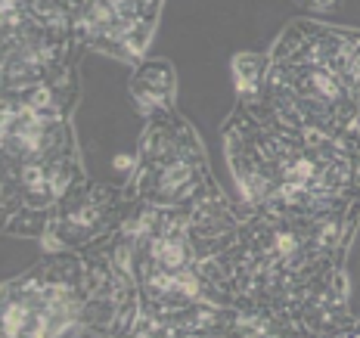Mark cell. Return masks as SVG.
Here are the masks:
<instances>
[{
	"mask_svg": "<svg viewBox=\"0 0 360 338\" xmlns=\"http://www.w3.org/2000/svg\"><path fill=\"white\" fill-rule=\"evenodd\" d=\"M127 93H131L137 112L146 118L159 115L165 109H174L177 100V72L168 59H143L134 65L131 81H127Z\"/></svg>",
	"mask_w": 360,
	"mask_h": 338,
	"instance_id": "obj_11",
	"label": "cell"
},
{
	"mask_svg": "<svg viewBox=\"0 0 360 338\" xmlns=\"http://www.w3.org/2000/svg\"><path fill=\"white\" fill-rule=\"evenodd\" d=\"M230 74L236 84V100H258L264 96V78H267V53L258 50H243L230 63Z\"/></svg>",
	"mask_w": 360,
	"mask_h": 338,
	"instance_id": "obj_12",
	"label": "cell"
},
{
	"mask_svg": "<svg viewBox=\"0 0 360 338\" xmlns=\"http://www.w3.org/2000/svg\"><path fill=\"white\" fill-rule=\"evenodd\" d=\"M81 47L137 65L159 28L165 0H65Z\"/></svg>",
	"mask_w": 360,
	"mask_h": 338,
	"instance_id": "obj_10",
	"label": "cell"
},
{
	"mask_svg": "<svg viewBox=\"0 0 360 338\" xmlns=\"http://www.w3.org/2000/svg\"><path fill=\"white\" fill-rule=\"evenodd\" d=\"M292 4H298V6H304V10H311V13H335L342 6V0H292Z\"/></svg>",
	"mask_w": 360,
	"mask_h": 338,
	"instance_id": "obj_13",
	"label": "cell"
},
{
	"mask_svg": "<svg viewBox=\"0 0 360 338\" xmlns=\"http://www.w3.org/2000/svg\"><path fill=\"white\" fill-rule=\"evenodd\" d=\"M221 143L245 212L314 214L360 202V149L289 122L264 96L236 100Z\"/></svg>",
	"mask_w": 360,
	"mask_h": 338,
	"instance_id": "obj_3",
	"label": "cell"
},
{
	"mask_svg": "<svg viewBox=\"0 0 360 338\" xmlns=\"http://www.w3.org/2000/svg\"><path fill=\"white\" fill-rule=\"evenodd\" d=\"M78 74L56 84L4 90L0 159H4V233L41 242L56 202L84 180L75 137Z\"/></svg>",
	"mask_w": 360,
	"mask_h": 338,
	"instance_id": "obj_5",
	"label": "cell"
},
{
	"mask_svg": "<svg viewBox=\"0 0 360 338\" xmlns=\"http://www.w3.org/2000/svg\"><path fill=\"white\" fill-rule=\"evenodd\" d=\"M4 90L75 78L87 53L65 0H0Z\"/></svg>",
	"mask_w": 360,
	"mask_h": 338,
	"instance_id": "obj_8",
	"label": "cell"
},
{
	"mask_svg": "<svg viewBox=\"0 0 360 338\" xmlns=\"http://www.w3.org/2000/svg\"><path fill=\"white\" fill-rule=\"evenodd\" d=\"M127 186L106 180H78L63 199L56 202L47 230L41 236L44 252H81L106 245L134 208Z\"/></svg>",
	"mask_w": 360,
	"mask_h": 338,
	"instance_id": "obj_9",
	"label": "cell"
},
{
	"mask_svg": "<svg viewBox=\"0 0 360 338\" xmlns=\"http://www.w3.org/2000/svg\"><path fill=\"white\" fill-rule=\"evenodd\" d=\"M360 202L339 212H245L233 242L239 338H348L354 332L348 252Z\"/></svg>",
	"mask_w": 360,
	"mask_h": 338,
	"instance_id": "obj_2",
	"label": "cell"
},
{
	"mask_svg": "<svg viewBox=\"0 0 360 338\" xmlns=\"http://www.w3.org/2000/svg\"><path fill=\"white\" fill-rule=\"evenodd\" d=\"M137 317V282L106 245L47 252L0 292L6 338H124Z\"/></svg>",
	"mask_w": 360,
	"mask_h": 338,
	"instance_id": "obj_4",
	"label": "cell"
},
{
	"mask_svg": "<svg viewBox=\"0 0 360 338\" xmlns=\"http://www.w3.org/2000/svg\"><path fill=\"white\" fill-rule=\"evenodd\" d=\"M127 193L149 205H193L224 196L205 143L177 109H165L143 122Z\"/></svg>",
	"mask_w": 360,
	"mask_h": 338,
	"instance_id": "obj_7",
	"label": "cell"
},
{
	"mask_svg": "<svg viewBox=\"0 0 360 338\" xmlns=\"http://www.w3.org/2000/svg\"><path fill=\"white\" fill-rule=\"evenodd\" d=\"M354 338H360V317H357V323H354V332H351Z\"/></svg>",
	"mask_w": 360,
	"mask_h": 338,
	"instance_id": "obj_14",
	"label": "cell"
},
{
	"mask_svg": "<svg viewBox=\"0 0 360 338\" xmlns=\"http://www.w3.org/2000/svg\"><path fill=\"white\" fill-rule=\"evenodd\" d=\"M243 217L227 193L193 205L134 202L106 242L137 282L134 338H239L233 242Z\"/></svg>",
	"mask_w": 360,
	"mask_h": 338,
	"instance_id": "obj_1",
	"label": "cell"
},
{
	"mask_svg": "<svg viewBox=\"0 0 360 338\" xmlns=\"http://www.w3.org/2000/svg\"><path fill=\"white\" fill-rule=\"evenodd\" d=\"M354 41L357 28L289 22L267 53L264 100L289 122L360 149Z\"/></svg>",
	"mask_w": 360,
	"mask_h": 338,
	"instance_id": "obj_6",
	"label": "cell"
}]
</instances>
